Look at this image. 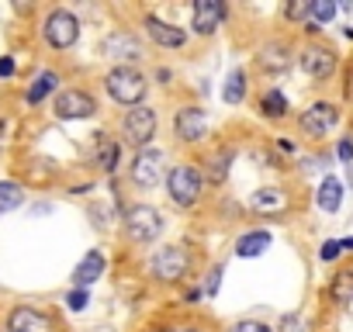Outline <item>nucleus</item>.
Returning <instances> with one entry per match:
<instances>
[{"label": "nucleus", "mask_w": 353, "mask_h": 332, "mask_svg": "<svg viewBox=\"0 0 353 332\" xmlns=\"http://www.w3.org/2000/svg\"><path fill=\"white\" fill-rule=\"evenodd\" d=\"M166 191H170V201L181 205V208H194L201 201V191H205V177L198 166L191 163H181L173 166V170L166 174Z\"/></svg>", "instance_id": "obj_1"}, {"label": "nucleus", "mask_w": 353, "mask_h": 332, "mask_svg": "<svg viewBox=\"0 0 353 332\" xmlns=\"http://www.w3.org/2000/svg\"><path fill=\"white\" fill-rule=\"evenodd\" d=\"M104 87H108V94H111L118 104H128V107H139V101H142L145 90H149L145 76H142L135 66H114V70H108Z\"/></svg>", "instance_id": "obj_2"}, {"label": "nucleus", "mask_w": 353, "mask_h": 332, "mask_svg": "<svg viewBox=\"0 0 353 332\" xmlns=\"http://www.w3.org/2000/svg\"><path fill=\"white\" fill-rule=\"evenodd\" d=\"M149 270H152L156 280H163V284H176V280H184L188 270H191V253H188L184 246H163V249L152 253Z\"/></svg>", "instance_id": "obj_3"}, {"label": "nucleus", "mask_w": 353, "mask_h": 332, "mask_svg": "<svg viewBox=\"0 0 353 332\" xmlns=\"http://www.w3.org/2000/svg\"><path fill=\"white\" fill-rule=\"evenodd\" d=\"M42 39H46V45H52V49H70V45H77V39H80V21H77V14H73V11H63V8L49 11L46 21H42Z\"/></svg>", "instance_id": "obj_4"}, {"label": "nucleus", "mask_w": 353, "mask_h": 332, "mask_svg": "<svg viewBox=\"0 0 353 332\" xmlns=\"http://www.w3.org/2000/svg\"><path fill=\"white\" fill-rule=\"evenodd\" d=\"M121 135L128 138V145L145 149V145L152 142V135H156V111L145 107V104L125 111V118H121Z\"/></svg>", "instance_id": "obj_5"}, {"label": "nucleus", "mask_w": 353, "mask_h": 332, "mask_svg": "<svg viewBox=\"0 0 353 332\" xmlns=\"http://www.w3.org/2000/svg\"><path fill=\"white\" fill-rule=\"evenodd\" d=\"M125 232H128L132 242H152V239L163 232V218H159L156 208L135 205V208L125 211Z\"/></svg>", "instance_id": "obj_6"}, {"label": "nucleus", "mask_w": 353, "mask_h": 332, "mask_svg": "<svg viewBox=\"0 0 353 332\" xmlns=\"http://www.w3.org/2000/svg\"><path fill=\"white\" fill-rule=\"evenodd\" d=\"M52 111H56V118H63V121H77V118H94V114H97V101H94V97H90L87 90L73 87V90H63V94L56 97Z\"/></svg>", "instance_id": "obj_7"}, {"label": "nucleus", "mask_w": 353, "mask_h": 332, "mask_svg": "<svg viewBox=\"0 0 353 332\" xmlns=\"http://www.w3.org/2000/svg\"><path fill=\"white\" fill-rule=\"evenodd\" d=\"M336 121H339V111H336L332 104H325V101L312 104V107H308V111H301V118H298L301 132H305V135H312V138L329 135V132L336 128Z\"/></svg>", "instance_id": "obj_8"}, {"label": "nucleus", "mask_w": 353, "mask_h": 332, "mask_svg": "<svg viewBox=\"0 0 353 332\" xmlns=\"http://www.w3.org/2000/svg\"><path fill=\"white\" fill-rule=\"evenodd\" d=\"M8 332H56V322L32 304H18L8 315Z\"/></svg>", "instance_id": "obj_9"}, {"label": "nucleus", "mask_w": 353, "mask_h": 332, "mask_svg": "<svg viewBox=\"0 0 353 332\" xmlns=\"http://www.w3.org/2000/svg\"><path fill=\"white\" fill-rule=\"evenodd\" d=\"M163 152L159 149H142V152H135V159H132V180L139 184V187H152V184H159L163 180Z\"/></svg>", "instance_id": "obj_10"}, {"label": "nucleus", "mask_w": 353, "mask_h": 332, "mask_svg": "<svg viewBox=\"0 0 353 332\" xmlns=\"http://www.w3.org/2000/svg\"><path fill=\"white\" fill-rule=\"evenodd\" d=\"M173 132L181 142H201L208 135V114L201 107H181L173 118Z\"/></svg>", "instance_id": "obj_11"}, {"label": "nucleus", "mask_w": 353, "mask_h": 332, "mask_svg": "<svg viewBox=\"0 0 353 332\" xmlns=\"http://www.w3.org/2000/svg\"><path fill=\"white\" fill-rule=\"evenodd\" d=\"M101 52H104V59L135 63V59H142V42H139L132 32H111V35L101 42Z\"/></svg>", "instance_id": "obj_12"}, {"label": "nucleus", "mask_w": 353, "mask_h": 332, "mask_svg": "<svg viewBox=\"0 0 353 332\" xmlns=\"http://www.w3.org/2000/svg\"><path fill=\"white\" fill-rule=\"evenodd\" d=\"M222 21H225V4L222 0H194L191 25H194L198 35H215Z\"/></svg>", "instance_id": "obj_13"}, {"label": "nucleus", "mask_w": 353, "mask_h": 332, "mask_svg": "<svg viewBox=\"0 0 353 332\" xmlns=\"http://www.w3.org/2000/svg\"><path fill=\"white\" fill-rule=\"evenodd\" d=\"M145 35H149L159 49H181V45L188 42V32H184V28H176V25L156 18V14L145 18Z\"/></svg>", "instance_id": "obj_14"}, {"label": "nucleus", "mask_w": 353, "mask_h": 332, "mask_svg": "<svg viewBox=\"0 0 353 332\" xmlns=\"http://www.w3.org/2000/svg\"><path fill=\"white\" fill-rule=\"evenodd\" d=\"M301 70H305L312 80H325V76H332V70H336V56H332L329 49H322V45H308V49L301 52Z\"/></svg>", "instance_id": "obj_15"}, {"label": "nucleus", "mask_w": 353, "mask_h": 332, "mask_svg": "<svg viewBox=\"0 0 353 332\" xmlns=\"http://www.w3.org/2000/svg\"><path fill=\"white\" fill-rule=\"evenodd\" d=\"M104 267H108V260H104V253L101 249H90L80 263H77V270H73V284L80 287V291H87L101 273H104Z\"/></svg>", "instance_id": "obj_16"}, {"label": "nucleus", "mask_w": 353, "mask_h": 332, "mask_svg": "<svg viewBox=\"0 0 353 332\" xmlns=\"http://www.w3.org/2000/svg\"><path fill=\"white\" fill-rule=\"evenodd\" d=\"M250 208H253L256 215H277V211L288 208V198H284V191H277V187H260V191L250 198Z\"/></svg>", "instance_id": "obj_17"}, {"label": "nucleus", "mask_w": 353, "mask_h": 332, "mask_svg": "<svg viewBox=\"0 0 353 332\" xmlns=\"http://www.w3.org/2000/svg\"><path fill=\"white\" fill-rule=\"evenodd\" d=\"M291 66V49L284 42H274V45H263L260 49V70L267 73H284Z\"/></svg>", "instance_id": "obj_18"}, {"label": "nucleus", "mask_w": 353, "mask_h": 332, "mask_svg": "<svg viewBox=\"0 0 353 332\" xmlns=\"http://www.w3.org/2000/svg\"><path fill=\"white\" fill-rule=\"evenodd\" d=\"M270 232H263V229H256V232H246V236H239V242H236V253L243 256V260H253V256H263L267 249H270Z\"/></svg>", "instance_id": "obj_19"}, {"label": "nucleus", "mask_w": 353, "mask_h": 332, "mask_svg": "<svg viewBox=\"0 0 353 332\" xmlns=\"http://www.w3.org/2000/svg\"><path fill=\"white\" fill-rule=\"evenodd\" d=\"M315 201H319V208L322 211H339V205H343V184L336 180V177H325L322 184H319V194H315Z\"/></svg>", "instance_id": "obj_20"}, {"label": "nucleus", "mask_w": 353, "mask_h": 332, "mask_svg": "<svg viewBox=\"0 0 353 332\" xmlns=\"http://www.w3.org/2000/svg\"><path fill=\"white\" fill-rule=\"evenodd\" d=\"M97 138V152H94V163L101 166L104 174H114V166H118V142L111 135H94Z\"/></svg>", "instance_id": "obj_21"}, {"label": "nucleus", "mask_w": 353, "mask_h": 332, "mask_svg": "<svg viewBox=\"0 0 353 332\" xmlns=\"http://www.w3.org/2000/svg\"><path fill=\"white\" fill-rule=\"evenodd\" d=\"M232 159H236V152H232L229 145H222L219 152H212V156H208V180H212V184H222V180L229 177Z\"/></svg>", "instance_id": "obj_22"}, {"label": "nucleus", "mask_w": 353, "mask_h": 332, "mask_svg": "<svg viewBox=\"0 0 353 332\" xmlns=\"http://www.w3.org/2000/svg\"><path fill=\"white\" fill-rule=\"evenodd\" d=\"M56 83H59V73H52V70L39 73V76H35V83L28 87V104H42V101L56 90Z\"/></svg>", "instance_id": "obj_23"}, {"label": "nucleus", "mask_w": 353, "mask_h": 332, "mask_svg": "<svg viewBox=\"0 0 353 332\" xmlns=\"http://www.w3.org/2000/svg\"><path fill=\"white\" fill-rule=\"evenodd\" d=\"M25 205V187L18 180H0V211H14Z\"/></svg>", "instance_id": "obj_24"}, {"label": "nucleus", "mask_w": 353, "mask_h": 332, "mask_svg": "<svg viewBox=\"0 0 353 332\" xmlns=\"http://www.w3.org/2000/svg\"><path fill=\"white\" fill-rule=\"evenodd\" d=\"M222 97H225V104H243V97H246V73L243 70L229 73V80L222 87Z\"/></svg>", "instance_id": "obj_25"}, {"label": "nucleus", "mask_w": 353, "mask_h": 332, "mask_svg": "<svg viewBox=\"0 0 353 332\" xmlns=\"http://www.w3.org/2000/svg\"><path fill=\"white\" fill-rule=\"evenodd\" d=\"M329 294H332V301L350 304V301H353V270L336 273V277H332V284H329Z\"/></svg>", "instance_id": "obj_26"}, {"label": "nucleus", "mask_w": 353, "mask_h": 332, "mask_svg": "<svg viewBox=\"0 0 353 332\" xmlns=\"http://www.w3.org/2000/svg\"><path fill=\"white\" fill-rule=\"evenodd\" d=\"M260 114L263 118H284L288 114V97L281 90H267L263 101H260Z\"/></svg>", "instance_id": "obj_27"}, {"label": "nucleus", "mask_w": 353, "mask_h": 332, "mask_svg": "<svg viewBox=\"0 0 353 332\" xmlns=\"http://www.w3.org/2000/svg\"><path fill=\"white\" fill-rule=\"evenodd\" d=\"M308 14H312V28L315 25H329L332 18H336V4H332V0H312V4H308Z\"/></svg>", "instance_id": "obj_28"}, {"label": "nucleus", "mask_w": 353, "mask_h": 332, "mask_svg": "<svg viewBox=\"0 0 353 332\" xmlns=\"http://www.w3.org/2000/svg\"><path fill=\"white\" fill-rule=\"evenodd\" d=\"M52 177H56V166H52L49 159H35V163L28 166V180H32V184H42V187H46Z\"/></svg>", "instance_id": "obj_29"}, {"label": "nucleus", "mask_w": 353, "mask_h": 332, "mask_svg": "<svg viewBox=\"0 0 353 332\" xmlns=\"http://www.w3.org/2000/svg\"><path fill=\"white\" fill-rule=\"evenodd\" d=\"M66 304H70V308H73V311H83V308H87V304H90V294H87V291H80V287H77V291H70V294H66Z\"/></svg>", "instance_id": "obj_30"}, {"label": "nucleus", "mask_w": 353, "mask_h": 332, "mask_svg": "<svg viewBox=\"0 0 353 332\" xmlns=\"http://www.w3.org/2000/svg\"><path fill=\"white\" fill-rule=\"evenodd\" d=\"M284 14H288L291 21H301V18H308V4H305V0H294V4L284 8Z\"/></svg>", "instance_id": "obj_31"}, {"label": "nucleus", "mask_w": 353, "mask_h": 332, "mask_svg": "<svg viewBox=\"0 0 353 332\" xmlns=\"http://www.w3.org/2000/svg\"><path fill=\"white\" fill-rule=\"evenodd\" d=\"M339 253H343V249H339V239H329V242H322V249H319V256H322L325 263H329V260H336Z\"/></svg>", "instance_id": "obj_32"}, {"label": "nucleus", "mask_w": 353, "mask_h": 332, "mask_svg": "<svg viewBox=\"0 0 353 332\" xmlns=\"http://www.w3.org/2000/svg\"><path fill=\"white\" fill-rule=\"evenodd\" d=\"M232 332H274L270 325H263V322H236L232 325Z\"/></svg>", "instance_id": "obj_33"}, {"label": "nucleus", "mask_w": 353, "mask_h": 332, "mask_svg": "<svg viewBox=\"0 0 353 332\" xmlns=\"http://www.w3.org/2000/svg\"><path fill=\"white\" fill-rule=\"evenodd\" d=\"M219 287H222V267H215V270L208 273V287H205V294L212 298V294H219Z\"/></svg>", "instance_id": "obj_34"}, {"label": "nucleus", "mask_w": 353, "mask_h": 332, "mask_svg": "<svg viewBox=\"0 0 353 332\" xmlns=\"http://www.w3.org/2000/svg\"><path fill=\"white\" fill-rule=\"evenodd\" d=\"M336 152H339V159H343V163H353V142H350V138H343Z\"/></svg>", "instance_id": "obj_35"}, {"label": "nucleus", "mask_w": 353, "mask_h": 332, "mask_svg": "<svg viewBox=\"0 0 353 332\" xmlns=\"http://www.w3.org/2000/svg\"><path fill=\"white\" fill-rule=\"evenodd\" d=\"M14 73V59L11 56H0V76H11Z\"/></svg>", "instance_id": "obj_36"}, {"label": "nucleus", "mask_w": 353, "mask_h": 332, "mask_svg": "<svg viewBox=\"0 0 353 332\" xmlns=\"http://www.w3.org/2000/svg\"><path fill=\"white\" fill-rule=\"evenodd\" d=\"M198 298H201V291H198V287H191V291L184 294V301H188V304H191V301H198Z\"/></svg>", "instance_id": "obj_37"}, {"label": "nucleus", "mask_w": 353, "mask_h": 332, "mask_svg": "<svg viewBox=\"0 0 353 332\" xmlns=\"http://www.w3.org/2000/svg\"><path fill=\"white\" fill-rule=\"evenodd\" d=\"M339 249H353V239H343V242H339Z\"/></svg>", "instance_id": "obj_38"}, {"label": "nucleus", "mask_w": 353, "mask_h": 332, "mask_svg": "<svg viewBox=\"0 0 353 332\" xmlns=\"http://www.w3.org/2000/svg\"><path fill=\"white\" fill-rule=\"evenodd\" d=\"M0 138H4V121H0Z\"/></svg>", "instance_id": "obj_39"}, {"label": "nucleus", "mask_w": 353, "mask_h": 332, "mask_svg": "<svg viewBox=\"0 0 353 332\" xmlns=\"http://www.w3.org/2000/svg\"><path fill=\"white\" fill-rule=\"evenodd\" d=\"M181 332H201V329H181Z\"/></svg>", "instance_id": "obj_40"}, {"label": "nucleus", "mask_w": 353, "mask_h": 332, "mask_svg": "<svg viewBox=\"0 0 353 332\" xmlns=\"http://www.w3.org/2000/svg\"><path fill=\"white\" fill-rule=\"evenodd\" d=\"M350 180H353V170H350Z\"/></svg>", "instance_id": "obj_41"}]
</instances>
